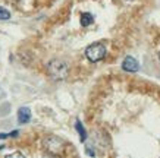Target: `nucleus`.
<instances>
[{"label": "nucleus", "instance_id": "obj_1", "mask_svg": "<svg viewBox=\"0 0 160 158\" xmlns=\"http://www.w3.org/2000/svg\"><path fill=\"white\" fill-rule=\"evenodd\" d=\"M47 72L53 79L56 81H63L66 79L69 75V66L66 62L63 60H59V59H54L52 62H49L47 65Z\"/></svg>", "mask_w": 160, "mask_h": 158}, {"label": "nucleus", "instance_id": "obj_2", "mask_svg": "<svg viewBox=\"0 0 160 158\" xmlns=\"http://www.w3.org/2000/svg\"><path fill=\"white\" fill-rule=\"evenodd\" d=\"M43 146L46 148V151L52 155H62L65 152V141L60 139L59 136H54V135H50L47 138H44L43 141Z\"/></svg>", "mask_w": 160, "mask_h": 158}, {"label": "nucleus", "instance_id": "obj_3", "mask_svg": "<svg viewBox=\"0 0 160 158\" xmlns=\"http://www.w3.org/2000/svg\"><path fill=\"white\" fill-rule=\"evenodd\" d=\"M85 56L90 62H100L106 56V45L103 43H94L85 48Z\"/></svg>", "mask_w": 160, "mask_h": 158}, {"label": "nucleus", "instance_id": "obj_4", "mask_svg": "<svg viewBox=\"0 0 160 158\" xmlns=\"http://www.w3.org/2000/svg\"><path fill=\"white\" fill-rule=\"evenodd\" d=\"M122 69L126 70V72H138L140 63L137 62L134 57H131V56H126L123 59V62H122Z\"/></svg>", "mask_w": 160, "mask_h": 158}, {"label": "nucleus", "instance_id": "obj_5", "mask_svg": "<svg viewBox=\"0 0 160 158\" xmlns=\"http://www.w3.org/2000/svg\"><path fill=\"white\" fill-rule=\"evenodd\" d=\"M29 120H31V110L28 107H21L18 110V122L21 125H25V123H28Z\"/></svg>", "mask_w": 160, "mask_h": 158}, {"label": "nucleus", "instance_id": "obj_6", "mask_svg": "<svg viewBox=\"0 0 160 158\" xmlns=\"http://www.w3.org/2000/svg\"><path fill=\"white\" fill-rule=\"evenodd\" d=\"M92 22H94V16H92L91 13L85 12V13L81 15V25H82V26H88V25H91Z\"/></svg>", "mask_w": 160, "mask_h": 158}, {"label": "nucleus", "instance_id": "obj_7", "mask_svg": "<svg viewBox=\"0 0 160 158\" xmlns=\"http://www.w3.org/2000/svg\"><path fill=\"white\" fill-rule=\"evenodd\" d=\"M75 127H77L78 133H79V139H81V142H84V141L87 139V132H85V129H84V126L81 125V122H79V120H77Z\"/></svg>", "mask_w": 160, "mask_h": 158}, {"label": "nucleus", "instance_id": "obj_8", "mask_svg": "<svg viewBox=\"0 0 160 158\" xmlns=\"http://www.w3.org/2000/svg\"><path fill=\"white\" fill-rule=\"evenodd\" d=\"M10 18V12L9 10L3 9V7H0V21H6Z\"/></svg>", "mask_w": 160, "mask_h": 158}, {"label": "nucleus", "instance_id": "obj_9", "mask_svg": "<svg viewBox=\"0 0 160 158\" xmlns=\"http://www.w3.org/2000/svg\"><path fill=\"white\" fill-rule=\"evenodd\" d=\"M5 158H25V155L22 152H12L9 155H6Z\"/></svg>", "mask_w": 160, "mask_h": 158}, {"label": "nucleus", "instance_id": "obj_10", "mask_svg": "<svg viewBox=\"0 0 160 158\" xmlns=\"http://www.w3.org/2000/svg\"><path fill=\"white\" fill-rule=\"evenodd\" d=\"M46 158H52V157H46Z\"/></svg>", "mask_w": 160, "mask_h": 158}, {"label": "nucleus", "instance_id": "obj_11", "mask_svg": "<svg viewBox=\"0 0 160 158\" xmlns=\"http://www.w3.org/2000/svg\"><path fill=\"white\" fill-rule=\"evenodd\" d=\"M159 59H160V53H159Z\"/></svg>", "mask_w": 160, "mask_h": 158}]
</instances>
